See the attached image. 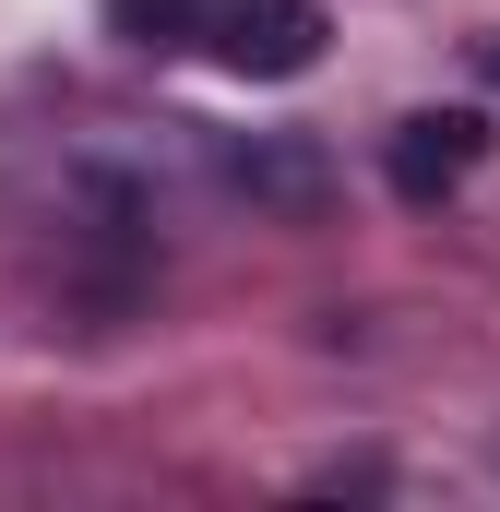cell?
<instances>
[{"label":"cell","instance_id":"obj_3","mask_svg":"<svg viewBox=\"0 0 500 512\" xmlns=\"http://www.w3.org/2000/svg\"><path fill=\"white\" fill-rule=\"evenodd\" d=\"M239 191L286 203V215H310V203H322V167H310V155H239Z\"/></svg>","mask_w":500,"mask_h":512},{"label":"cell","instance_id":"obj_1","mask_svg":"<svg viewBox=\"0 0 500 512\" xmlns=\"http://www.w3.org/2000/svg\"><path fill=\"white\" fill-rule=\"evenodd\" d=\"M322 0H215L203 12V48L227 60V72H250V84H286V72H310L322 60Z\"/></svg>","mask_w":500,"mask_h":512},{"label":"cell","instance_id":"obj_2","mask_svg":"<svg viewBox=\"0 0 500 512\" xmlns=\"http://www.w3.org/2000/svg\"><path fill=\"white\" fill-rule=\"evenodd\" d=\"M477 143H489V131L465 120V108H417V120H393L381 167H393V191H405V203H441V191L477 167Z\"/></svg>","mask_w":500,"mask_h":512},{"label":"cell","instance_id":"obj_4","mask_svg":"<svg viewBox=\"0 0 500 512\" xmlns=\"http://www.w3.org/2000/svg\"><path fill=\"white\" fill-rule=\"evenodd\" d=\"M489 84H500V36H489Z\"/></svg>","mask_w":500,"mask_h":512}]
</instances>
